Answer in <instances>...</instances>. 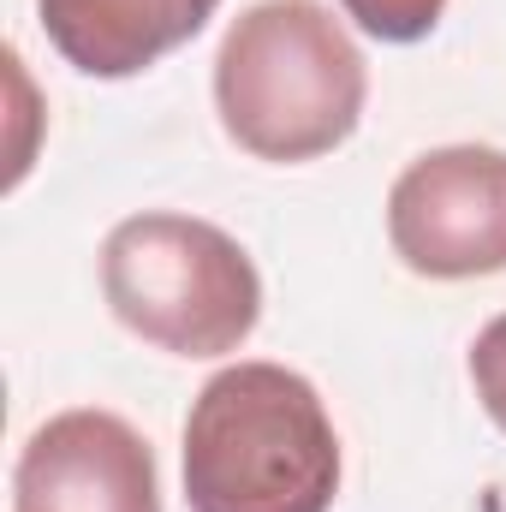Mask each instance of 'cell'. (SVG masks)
<instances>
[{
  "label": "cell",
  "mask_w": 506,
  "mask_h": 512,
  "mask_svg": "<svg viewBox=\"0 0 506 512\" xmlns=\"http://www.w3.org/2000/svg\"><path fill=\"white\" fill-rule=\"evenodd\" d=\"M370 72L322 0H256L215 54L221 131L274 167L340 149L364 120Z\"/></svg>",
  "instance_id": "obj_1"
},
{
  "label": "cell",
  "mask_w": 506,
  "mask_h": 512,
  "mask_svg": "<svg viewBox=\"0 0 506 512\" xmlns=\"http://www.w3.org/2000/svg\"><path fill=\"white\" fill-rule=\"evenodd\" d=\"M340 495V435L322 393L286 364H233L191 399V512H328Z\"/></svg>",
  "instance_id": "obj_2"
},
{
  "label": "cell",
  "mask_w": 506,
  "mask_h": 512,
  "mask_svg": "<svg viewBox=\"0 0 506 512\" xmlns=\"http://www.w3.org/2000/svg\"><path fill=\"white\" fill-rule=\"evenodd\" d=\"M102 298L173 358H227L262 316V274L233 233L197 215H131L102 245Z\"/></svg>",
  "instance_id": "obj_3"
},
{
  "label": "cell",
  "mask_w": 506,
  "mask_h": 512,
  "mask_svg": "<svg viewBox=\"0 0 506 512\" xmlns=\"http://www.w3.org/2000/svg\"><path fill=\"white\" fill-rule=\"evenodd\" d=\"M387 245L423 280H483L506 268V149L447 143L417 155L387 191Z\"/></svg>",
  "instance_id": "obj_4"
},
{
  "label": "cell",
  "mask_w": 506,
  "mask_h": 512,
  "mask_svg": "<svg viewBox=\"0 0 506 512\" xmlns=\"http://www.w3.org/2000/svg\"><path fill=\"white\" fill-rule=\"evenodd\" d=\"M12 512H161L155 453L120 411H60L12 465Z\"/></svg>",
  "instance_id": "obj_5"
},
{
  "label": "cell",
  "mask_w": 506,
  "mask_h": 512,
  "mask_svg": "<svg viewBox=\"0 0 506 512\" xmlns=\"http://www.w3.org/2000/svg\"><path fill=\"white\" fill-rule=\"evenodd\" d=\"M221 0H36L42 36L84 78H137L185 48Z\"/></svg>",
  "instance_id": "obj_6"
},
{
  "label": "cell",
  "mask_w": 506,
  "mask_h": 512,
  "mask_svg": "<svg viewBox=\"0 0 506 512\" xmlns=\"http://www.w3.org/2000/svg\"><path fill=\"white\" fill-rule=\"evenodd\" d=\"M340 6H346V18H352L364 36L393 42V48L423 42V36L441 24V12H447V0H340Z\"/></svg>",
  "instance_id": "obj_7"
},
{
  "label": "cell",
  "mask_w": 506,
  "mask_h": 512,
  "mask_svg": "<svg viewBox=\"0 0 506 512\" xmlns=\"http://www.w3.org/2000/svg\"><path fill=\"white\" fill-rule=\"evenodd\" d=\"M471 382H477L483 411L506 429V316H495L477 334V346H471Z\"/></svg>",
  "instance_id": "obj_8"
}]
</instances>
